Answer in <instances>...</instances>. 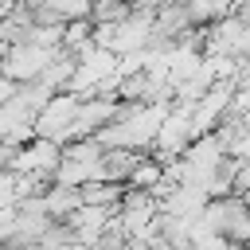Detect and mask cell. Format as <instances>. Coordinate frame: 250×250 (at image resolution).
Returning a JSON list of instances; mask_svg holds the SVG:
<instances>
[{"mask_svg": "<svg viewBox=\"0 0 250 250\" xmlns=\"http://www.w3.org/2000/svg\"><path fill=\"white\" fill-rule=\"evenodd\" d=\"M164 180V164L152 156V152H145L137 164H133V172H129V180H125V188H145V191H152L156 184Z\"/></svg>", "mask_w": 250, "mask_h": 250, "instance_id": "obj_13", "label": "cell"}, {"mask_svg": "<svg viewBox=\"0 0 250 250\" xmlns=\"http://www.w3.org/2000/svg\"><path fill=\"white\" fill-rule=\"evenodd\" d=\"M51 59H55V47H39L35 39H23V43H8L0 70H4L12 82H35V78L47 70Z\"/></svg>", "mask_w": 250, "mask_h": 250, "instance_id": "obj_5", "label": "cell"}, {"mask_svg": "<svg viewBox=\"0 0 250 250\" xmlns=\"http://www.w3.org/2000/svg\"><path fill=\"white\" fill-rule=\"evenodd\" d=\"M94 43V20H66L62 23V47L66 51H86Z\"/></svg>", "mask_w": 250, "mask_h": 250, "instance_id": "obj_15", "label": "cell"}, {"mask_svg": "<svg viewBox=\"0 0 250 250\" xmlns=\"http://www.w3.org/2000/svg\"><path fill=\"white\" fill-rule=\"evenodd\" d=\"M82 203H98V207H117L121 195H125V184L121 180H86L78 188Z\"/></svg>", "mask_w": 250, "mask_h": 250, "instance_id": "obj_10", "label": "cell"}, {"mask_svg": "<svg viewBox=\"0 0 250 250\" xmlns=\"http://www.w3.org/2000/svg\"><path fill=\"white\" fill-rule=\"evenodd\" d=\"M230 98H234V78H219L203 98L191 102V129H195V137L219 129V121L230 113Z\"/></svg>", "mask_w": 250, "mask_h": 250, "instance_id": "obj_7", "label": "cell"}, {"mask_svg": "<svg viewBox=\"0 0 250 250\" xmlns=\"http://www.w3.org/2000/svg\"><path fill=\"white\" fill-rule=\"evenodd\" d=\"M43 203H47V215L51 219H66L78 203H82V195H78V188H70V184H47V191H43Z\"/></svg>", "mask_w": 250, "mask_h": 250, "instance_id": "obj_11", "label": "cell"}, {"mask_svg": "<svg viewBox=\"0 0 250 250\" xmlns=\"http://www.w3.org/2000/svg\"><path fill=\"white\" fill-rule=\"evenodd\" d=\"M203 55H230L238 62H250V23L238 12L219 16L203 27Z\"/></svg>", "mask_w": 250, "mask_h": 250, "instance_id": "obj_2", "label": "cell"}, {"mask_svg": "<svg viewBox=\"0 0 250 250\" xmlns=\"http://www.w3.org/2000/svg\"><path fill=\"white\" fill-rule=\"evenodd\" d=\"M121 113V102H113V98H82L78 102V113H74V129H70V141L74 137H94L102 125H109L113 117Z\"/></svg>", "mask_w": 250, "mask_h": 250, "instance_id": "obj_8", "label": "cell"}, {"mask_svg": "<svg viewBox=\"0 0 250 250\" xmlns=\"http://www.w3.org/2000/svg\"><path fill=\"white\" fill-rule=\"evenodd\" d=\"M78 94L70 90H55L39 109H35V133L39 137H51L59 145L70 141V129H74V113H78Z\"/></svg>", "mask_w": 250, "mask_h": 250, "instance_id": "obj_3", "label": "cell"}, {"mask_svg": "<svg viewBox=\"0 0 250 250\" xmlns=\"http://www.w3.org/2000/svg\"><path fill=\"white\" fill-rule=\"evenodd\" d=\"M16 90H20V82H12V78L0 70V105H4L8 98H16Z\"/></svg>", "mask_w": 250, "mask_h": 250, "instance_id": "obj_20", "label": "cell"}, {"mask_svg": "<svg viewBox=\"0 0 250 250\" xmlns=\"http://www.w3.org/2000/svg\"><path fill=\"white\" fill-rule=\"evenodd\" d=\"M16 4H23V8H39L43 0H16Z\"/></svg>", "mask_w": 250, "mask_h": 250, "instance_id": "obj_22", "label": "cell"}, {"mask_svg": "<svg viewBox=\"0 0 250 250\" xmlns=\"http://www.w3.org/2000/svg\"><path fill=\"white\" fill-rule=\"evenodd\" d=\"M230 12H238V16L250 23V0H234V8H230Z\"/></svg>", "mask_w": 250, "mask_h": 250, "instance_id": "obj_21", "label": "cell"}, {"mask_svg": "<svg viewBox=\"0 0 250 250\" xmlns=\"http://www.w3.org/2000/svg\"><path fill=\"white\" fill-rule=\"evenodd\" d=\"M16 230H20V211H16V203H8V207H0V242H8Z\"/></svg>", "mask_w": 250, "mask_h": 250, "instance_id": "obj_18", "label": "cell"}, {"mask_svg": "<svg viewBox=\"0 0 250 250\" xmlns=\"http://www.w3.org/2000/svg\"><path fill=\"white\" fill-rule=\"evenodd\" d=\"M16 203V172L12 168H0V207Z\"/></svg>", "mask_w": 250, "mask_h": 250, "instance_id": "obj_19", "label": "cell"}, {"mask_svg": "<svg viewBox=\"0 0 250 250\" xmlns=\"http://www.w3.org/2000/svg\"><path fill=\"white\" fill-rule=\"evenodd\" d=\"M195 141V129H191V105H172L156 129V141H152V156L156 160H172V156H184V148Z\"/></svg>", "mask_w": 250, "mask_h": 250, "instance_id": "obj_4", "label": "cell"}, {"mask_svg": "<svg viewBox=\"0 0 250 250\" xmlns=\"http://www.w3.org/2000/svg\"><path fill=\"white\" fill-rule=\"evenodd\" d=\"M43 4H51L62 20H90V8H94V0H43Z\"/></svg>", "mask_w": 250, "mask_h": 250, "instance_id": "obj_17", "label": "cell"}, {"mask_svg": "<svg viewBox=\"0 0 250 250\" xmlns=\"http://www.w3.org/2000/svg\"><path fill=\"white\" fill-rule=\"evenodd\" d=\"M59 160H62V145L59 141H51V137H31L27 145H20L16 148V156H12V172H31V176H43V180H55V168H59Z\"/></svg>", "mask_w": 250, "mask_h": 250, "instance_id": "obj_6", "label": "cell"}, {"mask_svg": "<svg viewBox=\"0 0 250 250\" xmlns=\"http://www.w3.org/2000/svg\"><path fill=\"white\" fill-rule=\"evenodd\" d=\"M35 242H39V250H86V246H82V238L74 234V227H70L66 219H55V223L35 238Z\"/></svg>", "mask_w": 250, "mask_h": 250, "instance_id": "obj_12", "label": "cell"}, {"mask_svg": "<svg viewBox=\"0 0 250 250\" xmlns=\"http://www.w3.org/2000/svg\"><path fill=\"white\" fill-rule=\"evenodd\" d=\"M129 12H133V0H94L90 20H94V23H117V20H125Z\"/></svg>", "mask_w": 250, "mask_h": 250, "instance_id": "obj_16", "label": "cell"}, {"mask_svg": "<svg viewBox=\"0 0 250 250\" xmlns=\"http://www.w3.org/2000/svg\"><path fill=\"white\" fill-rule=\"evenodd\" d=\"M4 51H8V43H0V62H4Z\"/></svg>", "mask_w": 250, "mask_h": 250, "instance_id": "obj_23", "label": "cell"}, {"mask_svg": "<svg viewBox=\"0 0 250 250\" xmlns=\"http://www.w3.org/2000/svg\"><path fill=\"white\" fill-rule=\"evenodd\" d=\"M184 8H188V16H191L195 27H207V23H215L219 16H227L234 4H230V0H184Z\"/></svg>", "mask_w": 250, "mask_h": 250, "instance_id": "obj_14", "label": "cell"}, {"mask_svg": "<svg viewBox=\"0 0 250 250\" xmlns=\"http://www.w3.org/2000/svg\"><path fill=\"white\" fill-rule=\"evenodd\" d=\"M203 223L215 227L227 242L250 246V195H238V191L211 195L203 207Z\"/></svg>", "mask_w": 250, "mask_h": 250, "instance_id": "obj_1", "label": "cell"}, {"mask_svg": "<svg viewBox=\"0 0 250 250\" xmlns=\"http://www.w3.org/2000/svg\"><path fill=\"white\" fill-rule=\"evenodd\" d=\"M145 152L141 148H125V145H109L105 152H102V180H129V172H133V164L141 160Z\"/></svg>", "mask_w": 250, "mask_h": 250, "instance_id": "obj_9", "label": "cell"}]
</instances>
